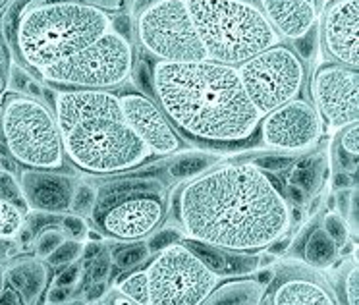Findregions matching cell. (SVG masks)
Returning a JSON list of instances; mask_svg holds the SVG:
<instances>
[{
    "instance_id": "cell-42",
    "label": "cell",
    "mask_w": 359,
    "mask_h": 305,
    "mask_svg": "<svg viewBox=\"0 0 359 305\" xmlns=\"http://www.w3.org/2000/svg\"><path fill=\"white\" fill-rule=\"evenodd\" d=\"M0 305H25L24 297L14 288H6L0 294Z\"/></svg>"
},
{
    "instance_id": "cell-7",
    "label": "cell",
    "mask_w": 359,
    "mask_h": 305,
    "mask_svg": "<svg viewBox=\"0 0 359 305\" xmlns=\"http://www.w3.org/2000/svg\"><path fill=\"white\" fill-rule=\"evenodd\" d=\"M133 64L135 53L132 41L110 27L91 45L37 76L58 89L110 91L132 78Z\"/></svg>"
},
{
    "instance_id": "cell-52",
    "label": "cell",
    "mask_w": 359,
    "mask_h": 305,
    "mask_svg": "<svg viewBox=\"0 0 359 305\" xmlns=\"http://www.w3.org/2000/svg\"><path fill=\"white\" fill-rule=\"evenodd\" d=\"M70 305H87L86 301H74V304H70Z\"/></svg>"
},
{
    "instance_id": "cell-12",
    "label": "cell",
    "mask_w": 359,
    "mask_h": 305,
    "mask_svg": "<svg viewBox=\"0 0 359 305\" xmlns=\"http://www.w3.org/2000/svg\"><path fill=\"white\" fill-rule=\"evenodd\" d=\"M313 109L332 130L359 122V74L342 64L327 62L311 76Z\"/></svg>"
},
{
    "instance_id": "cell-26",
    "label": "cell",
    "mask_w": 359,
    "mask_h": 305,
    "mask_svg": "<svg viewBox=\"0 0 359 305\" xmlns=\"http://www.w3.org/2000/svg\"><path fill=\"white\" fill-rule=\"evenodd\" d=\"M118 292L130 297L133 304L149 305V280L145 271H135L118 282Z\"/></svg>"
},
{
    "instance_id": "cell-22",
    "label": "cell",
    "mask_w": 359,
    "mask_h": 305,
    "mask_svg": "<svg viewBox=\"0 0 359 305\" xmlns=\"http://www.w3.org/2000/svg\"><path fill=\"white\" fill-rule=\"evenodd\" d=\"M45 276H47L45 266L37 263V261H33V263L14 266L8 273V280L12 284V288L20 292V296L24 297L25 304H29L32 299L37 297V294L43 288Z\"/></svg>"
},
{
    "instance_id": "cell-27",
    "label": "cell",
    "mask_w": 359,
    "mask_h": 305,
    "mask_svg": "<svg viewBox=\"0 0 359 305\" xmlns=\"http://www.w3.org/2000/svg\"><path fill=\"white\" fill-rule=\"evenodd\" d=\"M151 251H149L147 243L137 242L130 243V245H124L112 253V261L116 263V266L124 269V271H130V269H135L140 266L143 261H147Z\"/></svg>"
},
{
    "instance_id": "cell-17",
    "label": "cell",
    "mask_w": 359,
    "mask_h": 305,
    "mask_svg": "<svg viewBox=\"0 0 359 305\" xmlns=\"http://www.w3.org/2000/svg\"><path fill=\"white\" fill-rule=\"evenodd\" d=\"M20 188L25 203L39 212H64L70 209L76 184L70 176L53 170H32L27 168L20 176Z\"/></svg>"
},
{
    "instance_id": "cell-16",
    "label": "cell",
    "mask_w": 359,
    "mask_h": 305,
    "mask_svg": "<svg viewBox=\"0 0 359 305\" xmlns=\"http://www.w3.org/2000/svg\"><path fill=\"white\" fill-rule=\"evenodd\" d=\"M269 305H340V301L315 269L286 265L274 273Z\"/></svg>"
},
{
    "instance_id": "cell-54",
    "label": "cell",
    "mask_w": 359,
    "mask_h": 305,
    "mask_svg": "<svg viewBox=\"0 0 359 305\" xmlns=\"http://www.w3.org/2000/svg\"><path fill=\"white\" fill-rule=\"evenodd\" d=\"M48 305H66V304H48Z\"/></svg>"
},
{
    "instance_id": "cell-18",
    "label": "cell",
    "mask_w": 359,
    "mask_h": 305,
    "mask_svg": "<svg viewBox=\"0 0 359 305\" xmlns=\"http://www.w3.org/2000/svg\"><path fill=\"white\" fill-rule=\"evenodd\" d=\"M257 4L280 41L302 39L319 22L317 0H259Z\"/></svg>"
},
{
    "instance_id": "cell-3",
    "label": "cell",
    "mask_w": 359,
    "mask_h": 305,
    "mask_svg": "<svg viewBox=\"0 0 359 305\" xmlns=\"http://www.w3.org/2000/svg\"><path fill=\"white\" fill-rule=\"evenodd\" d=\"M53 110L64 155L81 172H128L151 157L126 122L120 95L101 89H56Z\"/></svg>"
},
{
    "instance_id": "cell-40",
    "label": "cell",
    "mask_w": 359,
    "mask_h": 305,
    "mask_svg": "<svg viewBox=\"0 0 359 305\" xmlns=\"http://www.w3.org/2000/svg\"><path fill=\"white\" fill-rule=\"evenodd\" d=\"M79 273H81V269L76 263H72V265H66L62 269V273L56 276V286H62V288H70L74 286L79 278Z\"/></svg>"
},
{
    "instance_id": "cell-33",
    "label": "cell",
    "mask_w": 359,
    "mask_h": 305,
    "mask_svg": "<svg viewBox=\"0 0 359 305\" xmlns=\"http://www.w3.org/2000/svg\"><path fill=\"white\" fill-rule=\"evenodd\" d=\"M64 242V232L62 228H56V226H48L43 228V232H41L39 240H37V253H39L41 257H48L53 251Z\"/></svg>"
},
{
    "instance_id": "cell-24",
    "label": "cell",
    "mask_w": 359,
    "mask_h": 305,
    "mask_svg": "<svg viewBox=\"0 0 359 305\" xmlns=\"http://www.w3.org/2000/svg\"><path fill=\"white\" fill-rule=\"evenodd\" d=\"M24 226V209L16 201H10L6 197H0V238L2 240H12V238L20 236Z\"/></svg>"
},
{
    "instance_id": "cell-21",
    "label": "cell",
    "mask_w": 359,
    "mask_h": 305,
    "mask_svg": "<svg viewBox=\"0 0 359 305\" xmlns=\"http://www.w3.org/2000/svg\"><path fill=\"white\" fill-rule=\"evenodd\" d=\"M141 194H163V186L156 182H145V180H126V182H114L109 186H102L97 191V207H110V205L124 201L130 197L141 196Z\"/></svg>"
},
{
    "instance_id": "cell-19",
    "label": "cell",
    "mask_w": 359,
    "mask_h": 305,
    "mask_svg": "<svg viewBox=\"0 0 359 305\" xmlns=\"http://www.w3.org/2000/svg\"><path fill=\"white\" fill-rule=\"evenodd\" d=\"M265 288L257 278H236L217 284L203 305H263Z\"/></svg>"
},
{
    "instance_id": "cell-55",
    "label": "cell",
    "mask_w": 359,
    "mask_h": 305,
    "mask_svg": "<svg viewBox=\"0 0 359 305\" xmlns=\"http://www.w3.org/2000/svg\"><path fill=\"white\" fill-rule=\"evenodd\" d=\"M0 89H2V81H0Z\"/></svg>"
},
{
    "instance_id": "cell-32",
    "label": "cell",
    "mask_w": 359,
    "mask_h": 305,
    "mask_svg": "<svg viewBox=\"0 0 359 305\" xmlns=\"http://www.w3.org/2000/svg\"><path fill=\"white\" fill-rule=\"evenodd\" d=\"M358 278V259H355V261L346 263V269L342 273V296L346 305H359Z\"/></svg>"
},
{
    "instance_id": "cell-13",
    "label": "cell",
    "mask_w": 359,
    "mask_h": 305,
    "mask_svg": "<svg viewBox=\"0 0 359 305\" xmlns=\"http://www.w3.org/2000/svg\"><path fill=\"white\" fill-rule=\"evenodd\" d=\"M166 215L163 194H141L110 205L97 217L99 226L107 236L122 242L143 240L155 232Z\"/></svg>"
},
{
    "instance_id": "cell-36",
    "label": "cell",
    "mask_w": 359,
    "mask_h": 305,
    "mask_svg": "<svg viewBox=\"0 0 359 305\" xmlns=\"http://www.w3.org/2000/svg\"><path fill=\"white\" fill-rule=\"evenodd\" d=\"M60 228H62V232L68 236L70 240H78V242H81L87 236L86 220H83V217H79V215H66V217H62Z\"/></svg>"
},
{
    "instance_id": "cell-46",
    "label": "cell",
    "mask_w": 359,
    "mask_h": 305,
    "mask_svg": "<svg viewBox=\"0 0 359 305\" xmlns=\"http://www.w3.org/2000/svg\"><path fill=\"white\" fill-rule=\"evenodd\" d=\"M351 176H348V174H338L334 178V186L338 189H350L351 188Z\"/></svg>"
},
{
    "instance_id": "cell-53",
    "label": "cell",
    "mask_w": 359,
    "mask_h": 305,
    "mask_svg": "<svg viewBox=\"0 0 359 305\" xmlns=\"http://www.w3.org/2000/svg\"><path fill=\"white\" fill-rule=\"evenodd\" d=\"M323 2H325V4H328V2H332V0H323Z\"/></svg>"
},
{
    "instance_id": "cell-50",
    "label": "cell",
    "mask_w": 359,
    "mask_h": 305,
    "mask_svg": "<svg viewBox=\"0 0 359 305\" xmlns=\"http://www.w3.org/2000/svg\"><path fill=\"white\" fill-rule=\"evenodd\" d=\"M112 305H137V304H133L130 297H126V296H122V294H118V296L112 297Z\"/></svg>"
},
{
    "instance_id": "cell-34",
    "label": "cell",
    "mask_w": 359,
    "mask_h": 305,
    "mask_svg": "<svg viewBox=\"0 0 359 305\" xmlns=\"http://www.w3.org/2000/svg\"><path fill=\"white\" fill-rule=\"evenodd\" d=\"M182 230H176V228H166V230H161V232H156L155 236H151L147 242V248L151 253H158V251L166 250V248H170L174 243L182 242Z\"/></svg>"
},
{
    "instance_id": "cell-43",
    "label": "cell",
    "mask_w": 359,
    "mask_h": 305,
    "mask_svg": "<svg viewBox=\"0 0 359 305\" xmlns=\"http://www.w3.org/2000/svg\"><path fill=\"white\" fill-rule=\"evenodd\" d=\"M70 297V288H62V286H56L50 290L48 294V304H66Z\"/></svg>"
},
{
    "instance_id": "cell-14",
    "label": "cell",
    "mask_w": 359,
    "mask_h": 305,
    "mask_svg": "<svg viewBox=\"0 0 359 305\" xmlns=\"http://www.w3.org/2000/svg\"><path fill=\"white\" fill-rule=\"evenodd\" d=\"M120 104L124 110L126 122L143 141L151 155L168 157L184 147V141L174 130L168 116L156 104V101L149 99L147 95L128 91L120 95Z\"/></svg>"
},
{
    "instance_id": "cell-5",
    "label": "cell",
    "mask_w": 359,
    "mask_h": 305,
    "mask_svg": "<svg viewBox=\"0 0 359 305\" xmlns=\"http://www.w3.org/2000/svg\"><path fill=\"white\" fill-rule=\"evenodd\" d=\"M207 60L238 68L282 43L253 0H186Z\"/></svg>"
},
{
    "instance_id": "cell-35",
    "label": "cell",
    "mask_w": 359,
    "mask_h": 305,
    "mask_svg": "<svg viewBox=\"0 0 359 305\" xmlns=\"http://www.w3.org/2000/svg\"><path fill=\"white\" fill-rule=\"evenodd\" d=\"M338 143H340V149H342L346 155L358 158L359 151V124H350L338 130Z\"/></svg>"
},
{
    "instance_id": "cell-11",
    "label": "cell",
    "mask_w": 359,
    "mask_h": 305,
    "mask_svg": "<svg viewBox=\"0 0 359 305\" xmlns=\"http://www.w3.org/2000/svg\"><path fill=\"white\" fill-rule=\"evenodd\" d=\"M323 128L325 124L311 102L294 99L261 118L259 133L269 151L297 155L319 145Z\"/></svg>"
},
{
    "instance_id": "cell-20",
    "label": "cell",
    "mask_w": 359,
    "mask_h": 305,
    "mask_svg": "<svg viewBox=\"0 0 359 305\" xmlns=\"http://www.w3.org/2000/svg\"><path fill=\"white\" fill-rule=\"evenodd\" d=\"M217 165H219V157L215 153L189 151V153L174 155L166 166V174L170 176V180H191Z\"/></svg>"
},
{
    "instance_id": "cell-25",
    "label": "cell",
    "mask_w": 359,
    "mask_h": 305,
    "mask_svg": "<svg viewBox=\"0 0 359 305\" xmlns=\"http://www.w3.org/2000/svg\"><path fill=\"white\" fill-rule=\"evenodd\" d=\"M323 166L317 165L315 161H304V163H297L296 166H292V172H290L288 182L294 184L297 188H302L309 196L315 189L319 188V182L323 178Z\"/></svg>"
},
{
    "instance_id": "cell-1",
    "label": "cell",
    "mask_w": 359,
    "mask_h": 305,
    "mask_svg": "<svg viewBox=\"0 0 359 305\" xmlns=\"http://www.w3.org/2000/svg\"><path fill=\"white\" fill-rule=\"evenodd\" d=\"M176 212L186 240L250 255L273 248L292 226L286 196L253 163L217 165L188 180Z\"/></svg>"
},
{
    "instance_id": "cell-47",
    "label": "cell",
    "mask_w": 359,
    "mask_h": 305,
    "mask_svg": "<svg viewBox=\"0 0 359 305\" xmlns=\"http://www.w3.org/2000/svg\"><path fill=\"white\" fill-rule=\"evenodd\" d=\"M273 280H274L273 269H265V271H261V273H259L257 282L261 284V286H263V288H266V286H269V284H271Z\"/></svg>"
},
{
    "instance_id": "cell-28",
    "label": "cell",
    "mask_w": 359,
    "mask_h": 305,
    "mask_svg": "<svg viewBox=\"0 0 359 305\" xmlns=\"http://www.w3.org/2000/svg\"><path fill=\"white\" fill-rule=\"evenodd\" d=\"M70 209L79 217H89L95 215L97 209V189L89 184H78L72 196Z\"/></svg>"
},
{
    "instance_id": "cell-31",
    "label": "cell",
    "mask_w": 359,
    "mask_h": 305,
    "mask_svg": "<svg viewBox=\"0 0 359 305\" xmlns=\"http://www.w3.org/2000/svg\"><path fill=\"white\" fill-rule=\"evenodd\" d=\"M12 89H16L20 93H25L27 97H33V99L43 97V87H41L39 81L33 78L29 72L24 70L22 66L12 68Z\"/></svg>"
},
{
    "instance_id": "cell-6",
    "label": "cell",
    "mask_w": 359,
    "mask_h": 305,
    "mask_svg": "<svg viewBox=\"0 0 359 305\" xmlns=\"http://www.w3.org/2000/svg\"><path fill=\"white\" fill-rule=\"evenodd\" d=\"M0 135L8 157L32 170L62 168V135L55 110L41 99L10 93L0 109Z\"/></svg>"
},
{
    "instance_id": "cell-41",
    "label": "cell",
    "mask_w": 359,
    "mask_h": 305,
    "mask_svg": "<svg viewBox=\"0 0 359 305\" xmlns=\"http://www.w3.org/2000/svg\"><path fill=\"white\" fill-rule=\"evenodd\" d=\"M74 2H81L87 6H95V8H101L104 12L109 10H120L126 4V0H74Z\"/></svg>"
},
{
    "instance_id": "cell-9",
    "label": "cell",
    "mask_w": 359,
    "mask_h": 305,
    "mask_svg": "<svg viewBox=\"0 0 359 305\" xmlns=\"http://www.w3.org/2000/svg\"><path fill=\"white\" fill-rule=\"evenodd\" d=\"M135 35L156 62L207 60L186 0H156L135 16Z\"/></svg>"
},
{
    "instance_id": "cell-23",
    "label": "cell",
    "mask_w": 359,
    "mask_h": 305,
    "mask_svg": "<svg viewBox=\"0 0 359 305\" xmlns=\"http://www.w3.org/2000/svg\"><path fill=\"white\" fill-rule=\"evenodd\" d=\"M338 248L323 228H315L304 245V259L311 269H327L336 261Z\"/></svg>"
},
{
    "instance_id": "cell-49",
    "label": "cell",
    "mask_w": 359,
    "mask_h": 305,
    "mask_svg": "<svg viewBox=\"0 0 359 305\" xmlns=\"http://www.w3.org/2000/svg\"><path fill=\"white\" fill-rule=\"evenodd\" d=\"M99 251H101V248H99L97 243H93V245H87V248H83V257H97V255H99Z\"/></svg>"
},
{
    "instance_id": "cell-8",
    "label": "cell",
    "mask_w": 359,
    "mask_h": 305,
    "mask_svg": "<svg viewBox=\"0 0 359 305\" xmlns=\"http://www.w3.org/2000/svg\"><path fill=\"white\" fill-rule=\"evenodd\" d=\"M236 70L251 104L261 116L299 99L305 83L304 60L284 43L261 50Z\"/></svg>"
},
{
    "instance_id": "cell-51",
    "label": "cell",
    "mask_w": 359,
    "mask_h": 305,
    "mask_svg": "<svg viewBox=\"0 0 359 305\" xmlns=\"http://www.w3.org/2000/svg\"><path fill=\"white\" fill-rule=\"evenodd\" d=\"M8 253H10L8 240H2V238H0V259L8 257Z\"/></svg>"
},
{
    "instance_id": "cell-4",
    "label": "cell",
    "mask_w": 359,
    "mask_h": 305,
    "mask_svg": "<svg viewBox=\"0 0 359 305\" xmlns=\"http://www.w3.org/2000/svg\"><path fill=\"white\" fill-rule=\"evenodd\" d=\"M110 27V14L101 8L74 0H39L18 20V55L39 74L91 45Z\"/></svg>"
},
{
    "instance_id": "cell-44",
    "label": "cell",
    "mask_w": 359,
    "mask_h": 305,
    "mask_svg": "<svg viewBox=\"0 0 359 305\" xmlns=\"http://www.w3.org/2000/svg\"><path fill=\"white\" fill-rule=\"evenodd\" d=\"M288 197L296 205H304L307 201V194L302 188L294 186V184H288Z\"/></svg>"
},
{
    "instance_id": "cell-29",
    "label": "cell",
    "mask_w": 359,
    "mask_h": 305,
    "mask_svg": "<svg viewBox=\"0 0 359 305\" xmlns=\"http://www.w3.org/2000/svg\"><path fill=\"white\" fill-rule=\"evenodd\" d=\"M83 248H86V245L81 242H78V240H64V242L47 257L48 265H72V263H76L79 257H83Z\"/></svg>"
},
{
    "instance_id": "cell-38",
    "label": "cell",
    "mask_w": 359,
    "mask_h": 305,
    "mask_svg": "<svg viewBox=\"0 0 359 305\" xmlns=\"http://www.w3.org/2000/svg\"><path fill=\"white\" fill-rule=\"evenodd\" d=\"M0 197L16 201L18 205H20V201H24V194H22L20 184H16V180L10 174H0Z\"/></svg>"
},
{
    "instance_id": "cell-15",
    "label": "cell",
    "mask_w": 359,
    "mask_h": 305,
    "mask_svg": "<svg viewBox=\"0 0 359 305\" xmlns=\"http://www.w3.org/2000/svg\"><path fill=\"white\" fill-rule=\"evenodd\" d=\"M319 41L336 64L358 70L359 66V0H332L319 14Z\"/></svg>"
},
{
    "instance_id": "cell-2",
    "label": "cell",
    "mask_w": 359,
    "mask_h": 305,
    "mask_svg": "<svg viewBox=\"0 0 359 305\" xmlns=\"http://www.w3.org/2000/svg\"><path fill=\"white\" fill-rule=\"evenodd\" d=\"M151 91L180 137L199 147H238L259 132L263 116L234 66L212 60L155 62Z\"/></svg>"
},
{
    "instance_id": "cell-39",
    "label": "cell",
    "mask_w": 359,
    "mask_h": 305,
    "mask_svg": "<svg viewBox=\"0 0 359 305\" xmlns=\"http://www.w3.org/2000/svg\"><path fill=\"white\" fill-rule=\"evenodd\" d=\"M109 273H110V259L107 257V255L95 257L93 265H91V269H89V278H91V282L107 280Z\"/></svg>"
},
{
    "instance_id": "cell-30",
    "label": "cell",
    "mask_w": 359,
    "mask_h": 305,
    "mask_svg": "<svg viewBox=\"0 0 359 305\" xmlns=\"http://www.w3.org/2000/svg\"><path fill=\"white\" fill-rule=\"evenodd\" d=\"M323 230L327 232V236L336 243V248L340 250L342 245H346L348 238H350V224L346 222V217L338 215V212H328L323 219Z\"/></svg>"
},
{
    "instance_id": "cell-10",
    "label": "cell",
    "mask_w": 359,
    "mask_h": 305,
    "mask_svg": "<svg viewBox=\"0 0 359 305\" xmlns=\"http://www.w3.org/2000/svg\"><path fill=\"white\" fill-rule=\"evenodd\" d=\"M145 273L149 305H203L219 284V276L182 242L158 251Z\"/></svg>"
},
{
    "instance_id": "cell-48",
    "label": "cell",
    "mask_w": 359,
    "mask_h": 305,
    "mask_svg": "<svg viewBox=\"0 0 359 305\" xmlns=\"http://www.w3.org/2000/svg\"><path fill=\"white\" fill-rule=\"evenodd\" d=\"M153 2H156V0H133V6H132V12L137 16L141 10L147 8L149 4H153Z\"/></svg>"
},
{
    "instance_id": "cell-37",
    "label": "cell",
    "mask_w": 359,
    "mask_h": 305,
    "mask_svg": "<svg viewBox=\"0 0 359 305\" xmlns=\"http://www.w3.org/2000/svg\"><path fill=\"white\" fill-rule=\"evenodd\" d=\"M253 165L261 168L263 172L265 170H271V172H280L284 168H288V166H294V158L286 157V155H266V157L257 158Z\"/></svg>"
},
{
    "instance_id": "cell-45",
    "label": "cell",
    "mask_w": 359,
    "mask_h": 305,
    "mask_svg": "<svg viewBox=\"0 0 359 305\" xmlns=\"http://www.w3.org/2000/svg\"><path fill=\"white\" fill-rule=\"evenodd\" d=\"M104 292H107V282H93L91 284V288H89V292H87V297L89 299H99V297L104 296Z\"/></svg>"
}]
</instances>
